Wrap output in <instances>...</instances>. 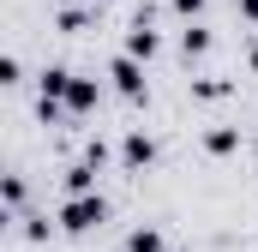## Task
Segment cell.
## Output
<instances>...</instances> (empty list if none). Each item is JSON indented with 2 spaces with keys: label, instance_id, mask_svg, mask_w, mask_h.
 Here are the masks:
<instances>
[{
  "label": "cell",
  "instance_id": "cell-8",
  "mask_svg": "<svg viewBox=\"0 0 258 252\" xmlns=\"http://www.w3.org/2000/svg\"><path fill=\"white\" fill-rule=\"evenodd\" d=\"M126 252H162V234H156V228H132Z\"/></svg>",
  "mask_w": 258,
  "mask_h": 252
},
{
  "label": "cell",
  "instance_id": "cell-1",
  "mask_svg": "<svg viewBox=\"0 0 258 252\" xmlns=\"http://www.w3.org/2000/svg\"><path fill=\"white\" fill-rule=\"evenodd\" d=\"M102 216H108V204L96 192H72L60 204V228L66 234H90V228H102Z\"/></svg>",
  "mask_w": 258,
  "mask_h": 252
},
{
  "label": "cell",
  "instance_id": "cell-10",
  "mask_svg": "<svg viewBox=\"0 0 258 252\" xmlns=\"http://www.w3.org/2000/svg\"><path fill=\"white\" fill-rule=\"evenodd\" d=\"M174 6H180L186 18H192V12H204V0H174Z\"/></svg>",
  "mask_w": 258,
  "mask_h": 252
},
{
  "label": "cell",
  "instance_id": "cell-5",
  "mask_svg": "<svg viewBox=\"0 0 258 252\" xmlns=\"http://www.w3.org/2000/svg\"><path fill=\"white\" fill-rule=\"evenodd\" d=\"M66 90H72V72L66 66H48L42 72V102H66Z\"/></svg>",
  "mask_w": 258,
  "mask_h": 252
},
{
  "label": "cell",
  "instance_id": "cell-4",
  "mask_svg": "<svg viewBox=\"0 0 258 252\" xmlns=\"http://www.w3.org/2000/svg\"><path fill=\"white\" fill-rule=\"evenodd\" d=\"M150 156H156V144H150L144 132H126V144H120V162H126V168H144Z\"/></svg>",
  "mask_w": 258,
  "mask_h": 252
},
{
  "label": "cell",
  "instance_id": "cell-9",
  "mask_svg": "<svg viewBox=\"0 0 258 252\" xmlns=\"http://www.w3.org/2000/svg\"><path fill=\"white\" fill-rule=\"evenodd\" d=\"M180 48H186V54H204V48H210V30H198V24H192V30L180 36Z\"/></svg>",
  "mask_w": 258,
  "mask_h": 252
},
{
  "label": "cell",
  "instance_id": "cell-7",
  "mask_svg": "<svg viewBox=\"0 0 258 252\" xmlns=\"http://www.w3.org/2000/svg\"><path fill=\"white\" fill-rule=\"evenodd\" d=\"M234 144H240V132H234V126H216V132H204V150H210V156H228Z\"/></svg>",
  "mask_w": 258,
  "mask_h": 252
},
{
  "label": "cell",
  "instance_id": "cell-11",
  "mask_svg": "<svg viewBox=\"0 0 258 252\" xmlns=\"http://www.w3.org/2000/svg\"><path fill=\"white\" fill-rule=\"evenodd\" d=\"M240 18H252V24H258V0H240Z\"/></svg>",
  "mask_w": 258,
  "mask_h": 252
},
{
  "label": "cell",
  "instance_id": "cell-6",
  "mask_svg": "<svg viewBox=\"0 0 258 252\" xmlns=\"http://www.w3.org/2000/svg\"><path fill=\"white\" fill-rule=\"evenodd\" d=\"M126 54H138V60H150V54H156V30H150L144 18L132 24V36H126Z\"/></svg>",
  "mask_w": 258,
  "mask_h": 252
},
{
  "label": "cell",
  "instance_id": "cell-2",
  "mask_svg": "<svg viewBox=\"0 0 258 252\" xmlns=\"http://www.w3.org/2000/svg\"><path fill=\"white\" fill-rule=\"evenodd\" d=\"M108 78H114V90H120V96H132V102L144 96V66H138V54H120V60L108 66Z\"/></svg>",
  "mask_w": 258,
  "mask_h": 252
},
{
  "label": "cell",
  "instance_id": "cell-3",
  "mask_svg": "<svg viewBox=\"0 0 258 252\" xmlns=\"http://www.w3.org/2000/svg\"><path fill=\"white\" fill-rule=\"evenodd\" d=\"M96 96H102V84H96V78H72L66 108H72V114H90V108H96Z\"/></svg>",
  "mask_w": 258,
  "mask_h": 252
}]
</instances>
